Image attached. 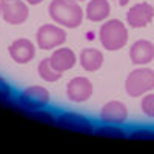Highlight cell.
<instances>
[{
    "mask_svg": "<svg viewBox=\"0 0 154 154\" xmlns=\"http://www.w3.org/2000/svg\"><path fill=\"white\" fill-rule=\"evenodd\" d=\"M49 62L54 69H57L59 72H65V71H69L74 68L77 57L74 54V51L69 48H57L49 56Z\"/></svg>",
    "mask_w": 154,
    "mask_h": 154,
    "instance_id": "11",
    "label": "cell"
},
{
    "mask_svg": "<svg viewBox=\"0 0 154 154\" xmlns=\"http://www.w3.org/2000/svg\"><path fill=\"white\" fill-rule=\"evenodd\" d=\"M154 17V6L149 3H137L130 8L126 12V22L131 28H142L152 20Z\"/></svg>",
    "mask_w": 154,
    "mask_h": 154,
    "instance_id": "10",
    "label": "cell"
},
{
    "mask_svg": "<svg viewBox=\"0 0 154 154\" xmlns=\"http://www.w3.org/2000/svg\"><path fill=\"white\" fill-rule=\"evenodd\" d=\"M126 2H128V0H120V5H125Z\"/></svg>",
    "mask_w": 154,
    "mask_h": 154,
    "instance_id": "22",
    "label": "cell"
},
{
    "mask_svg": "<svg viewBox=\"0 0 154 154\" xmlns=\"http://www.w3.org/2000/svg\"><path fill=\"white\" fill-rule=\"evenodd\" d=\"M35 40L38 48L42 49H56L57 46L63 45L66 40V31L53 23H46L38 28L35 34Z\"/></svg>",
    "mask_w": 154,
    "mask_h": 154,
    "instance_id": "4",
    "label": "cell"
},
{
    "mask_svg": "<svg viewBox=\"0 0 154 154\" xmlns=\"http://www.w3.org/2000/svg\"><path fill=\"white\" fill-rule=\"evenodd\" d=\"M80 65L85 71L94 72L103 65V54L96 48H85L80 53Z\"/></svg>",
    "mask_w": 154,
    "mask_h": 154,
    "instance_id": "14",
    "label": "cell"
},
{
    "mask_svg": "<svg viewBox=\"0 0 154 154\" xmlns=\"http://www.w3.org/2000/svg\"><path fill=\"white\" fill-rule=\"evenodd\" d=\"M11 96V86L0 77V99H8Z\"/></svg>",
    "mask_w": 154,
    "mask_h": 154,
    "instance_id": "20",
    "label": "cell"
},
{
    "mask_svg": "<svg viewBox=\"0 0 154 154\" xmlns=\"http://www.w3.org/2000/svg\"><path fill=\"white\" fill-rule=\"evenodd\" d=\"M93 93H94L93 83L86 77H74L66 85V97L71 102H75V103L86 102L93 96Z\"/></svg>",
    "mask_w": 154,
    "mask_h": 154,
    "instance_id": "7",
    "label": "cell"
},
{
    "mask_svg": "<svg viewBox=\"0 0 154 154\" xmlns=\"http://www.w3.org/2000/svg\"><path fill=\"white\" fill-rule=\"evenodd\" d=\"M125 89L128 96L140 97L154 89V69L137 68L128 74L125 80Z\"/></svg>",
    "mask_w": 154,
    "mask_h": 154,
    "instance_id": "3",
    "label": "cell"
},
{
    "mask_svg": "<svg viewBox=\"0 0 154 154\" xmlns=\"http://www.w3.org/2000/svg\"><path fill=\"white\" fill-rule=\"evenodd\" d=\"M97 134L106 136V137H125V136H126V134L123 133V130L117 128V125H116V126H112V125H109V126H102V128H99V130H97Z\"/></svg>",
    "mask_w": 154,
    "mask_h": 154,
    "instance_id": "18",
    "label": "cell"
},
{
    "mask_svg": "<svg viewBox=\"0 0 154 154\" xmlns=\"http://www.w3.org/2000/svg\"><path fill=\"white\" fill-rule=\"evenodd\" d=\"M0 16H2V12H0Z\"/></svg>",
    "mask_w": 154,
    "mask_h": 154,
    "instance_id": "24",
    "label": "cell"
},
{
    "mask_svg": "<svg viewBox=\"0 0 154 154\" xmlns=\"http://www.w3.org/2000/svg\"><path fill=\"white\" fill-rule=\"evenodd\" d=\"M140 109L148 117H154V94H145L140 102Z\"/></svg>",
    "mask_w": 154,
    "mask_h": 154,
    "instance_id": "17",
    "label": "cell"
},
{
    "mask_svg": "<svg viewBox=\"0 0 154 154\" xmlns=\"http://www.w3.org/2000/svg\"><path fill=\"white\" fill-rule=\"evenodd\" d=\"M128 119V109L119 100H111L100 109V120L108 125H120Z\"/></svg>",
    "mask_w": 154,
    "mask_h": 154,
    "instance_id": "8",
    "label": "cell"
},
{
    "mask_svg": "<svg viewBox=\"0 0 154 154\" xmlns=\"http://www.w3.org/2000/svg\"><path fill=\"white\" fill-rule=\"evenodd\" d=\"M49 16L65 28H77L83 22V9L77 0H53L49 3Z\"/></svg>",
    "mask_w": 154,
    "mask_h": 154,
    "instance_id": "1",
    "label": "cell"
},
{
    "mask_svg": "<svg viewBox=\"0 0 154 154\" xmlns=\"http://www.w3.org/2000/svg\"><path fill=\"white\" fill-rule=\"evenodd\" d=\"M0 12L6 23L22 25L29 16V8L25 0H0Z\"/></svg>",
    "mask_w": 154,
    "mask_h": 154,
    "instance_id": "5",
    "label": "cell"
},
{
    "mask_svg": "<svg viewBox=\"0 0 154 154\" xmlns=\"http://www.w3.org/2000/svg\"><path fill=\"white\" fill-rule=\"evenodd\" d=\"M59 123L62 126L68 128V130H75V131H89L93 130V123L86 117L79 114H63L59 117Z\"/></svg>",
    "mask_w": 154,
    "mask_h": 154,
    "instance_id": "15",
    "label": "cell"
},
{
    "mask_svg": "<svg viewBox=\"0 0 154 154\" xmlns=\"http://www.w3.org/2000/svg\"><path fill=\"white\" fill-rule=\"evenodd\" d=\"M128 29L125 23L120 20H108L100 26L99 38L100 43L108 51L122 49L128 43Z\"/></svg>",
    "mask_w": 154,
    "mask_h": 154,
    "instance_id": "2",
    "label": "cell"
},
{
    "mask_svg": "<svg viewBox=\"0 0 154 154\" xmlns=\"http://www.w3.org/2000/svg\"><path fill=\"white\" fill-rule=\"evenodd\" d=\"M8 51H9L11 59L20 63V65L29 63L35 57V46L28 38H17V40H14L9 45Z\"/></svg>",
    "mask_w": 154,
    "mask_h": 154,
    "instance_id": "9",
    "label": "cell"
},
{
    "mask_svg": "<svg viewBox=\"0 0 154 154\" xmlns=\"http://www.w3.org/2000/svg\"><path fill=\"white\" fill-rule=\"evenodd\" d=\"M28 5H38V3H42L43 0H25Z\"/></svg>",
    "mask_w": 154,
    "mask_h": 154,
    "instance_id": "21",
    "label": "cell"
},
{
    "mask_svg": "<svg viewBox=\"0 0 154 154\" xmlns=\"http://www.w3.org/2000/svg\"><path fill=\"white\" fill-rule=\"evenodd\" d=\"M131 139H154V131L148 130V128H140V130H136L134 133L130 134Z\"/></svg>",
    "mask_w": 154,
    "mask_h": 154,
    "instance_id": "19",
    "label": "cell"
},
{
    "mask_svg": "<svg viewBox=\"0 0 154 154\" xmlns=\"http://www.w3.org/2000/svg\"><path fill=\"white\" fill-rule=\"evenodd\" d=\"M19 102L23 108L35 111V109H42L49 103V93L48 89L38 85H32L25 88L19 96Z\"/></svg>",
    "mask_w": 154,
    "mask_h": 154,
    "instance_id": "6",
    "label": "cell"
},
{
    "mask_svg": "<svg viewBox=\"0 0 154 154\" xmlns=\"http://www.w3.org/2000/svg\"><path fill=\"white\" fill-rule=\"evenodd\" d=\"M77 2H83V0H77Z\"/></svg>",
    "mask_w": 154,
    "mask_h": 154,
    "instance_id": "23",
    "label": "cell"
},
{
    "mask_svg": "<svg viewBox=\"0 0 154 154\" xmlns=\"http://www.w3.org/2000/svg\"><path fill=\"white\" fill-rule=\"evenodd\" d=\"M130 57L134 65H148L154 60V45L149 40H137L130 51Z\"/></svg>",
    "mask_w": 154,
    "mask_h": 154,
    "instance_id": "12",
    "label": "cell"
},
{
    "mask_svg": "<svg viewBox=\"0 0 154 154\" xmlns=\"http://www.w3.org/2000/svg\"><path fill=\"white\" fill-rule=\"evenodd\" d=\"M111 12V6L108 0H89L86 5V19L91 22H102L108 19Z\"/></svg>",
    "mask_w": 154,
    "mask_h": 154,
    "instance_id": "13",
    "label": "cell"
},
{
    "mask_svg": "<svg viewBox=\"0 0 154 154\" xmlns=\"http://www.w3.org/2000/svg\"><path fill=\"white\" fill-rule=\"evenodd\" d=\"M37 71H38V75L46 82H57V80L62 79V74H63V72H59L57 69L53 68V65H51V62H49V57L43 59L38 63Z\"/></svg>",
    "mask_w": 154,
    "mask_h": 154,
    "instance_id": "16",
    "label": "cell"
}]
</instances>
